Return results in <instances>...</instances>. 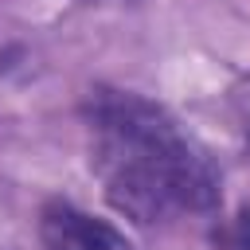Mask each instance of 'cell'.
<instances>
[{
  "mask_svg": "<svg viewBox=\"0 0 250 250\" xmlns=\"http://www.w3.org/2000/svg\"><path fill=\"white\" fill-rule=\"evenodd\" d=\"M82 113L105 199L133 223L148 227L176 215L215 211L219 172L156 102L133 90L94 86Z\"/></svg>",
  "mask_w": 250,
  "mask_h": 250,
  "instance_id": "obj_1",
  "label": "cell"
},
{
  "mask_svg": "<svg viewBox=\"0 0 250 250\" xmlns=\"http://www.w3.org/2000/svg\"><path fill=\"white\" fill-rule=\"evenodd\" d=\"M39 242H43V250H133L129 238L113 223H105V219H98V215H90L66 199L43 203Z\"/></svg>",
  "mask_w": 250,
  "mask_h": 250,
  "instance_id": "obj_2",
  "label": "cell"
},
{
  "mask_svg": "<svg viewBox=\"0 0 250 250\" xmlns=\"http://www.w3.org/2000/svg\"><path fill=\"white\" fill-rule=\"evenodd\" d=\"M215 250H250V207L215 227Z\"/></svg>",
  "mask_w": 250,
  "mask_h": 250,
  "instance_id": "obj_3",
  "label": "cell"
}]
</instances>
